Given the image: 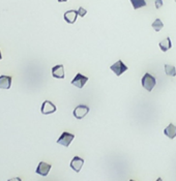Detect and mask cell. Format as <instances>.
Listing matches in <instances>:
<instances>
[{"instance_id": "1", "label": "cell", "mask_w": 176, "mask_h": 181, "mask_svg": "<svg viewBox=\"0 0 176 181\" xmlns=\"http://www.w3.org/2000/svg\"><path fill=\"white\" fill-rule=\"evenodd\" d=\"M141 83H142V86L145 88L147 91H151L153 89V87L157 84V80H155L154 77H152L150 74H145L143 76L142 80H141Z\"/></svg>"}, {"instance_id": "2", "label": "cell", "mask_w": 176, "mask_h": 181, "mask_svg": "<svg viewBox=\"0 0 176 181\" xmlns=\"http://www.w3.org/2000/svg\"><path fill=\"white\" fill-rule=\"evenodd\" d=\"M74 139H75V136L73 135V134L64 131V133H62V135L59 137V139L57 140L56 142L60 145L64 146V147H68Z\"/></svg>"}, {"instance_id": "3", "label": "cell", "mask_w": 176, "mask_h": 181, "mask_svg": "<svg viewBox=\"0 0 176 181\" xmlns=\"http://www.w3.org/2000/svg\"><path fill=\"white\" fill-rule=\"evenodd\" d=\"M57 108L53 103H51L50 101H45L42 105V108H40V112H42L44 115H49V114H52L54 112H56Z\"/></svg>"}, {"instance_id": "4", "label": "cell", "mask_w": 176, "mask_h": 181, "mask_svg": "<svg viewBox=\"0 0 176 181\" xmlns=\"http://www.w3.org/2000/svg\"><path fill=\"white\" fill-rule=\"evenodd\" d=\"M110 69L111 71H113L116 76H120V75H122L125 71H128V66H126L121 60H118L116 63L112 64V65L110 66Z\"/></svg>"}, {"instance_id": "5", "label": "cell", "mask_w": 176, "mask_h": 181, "mask_svg": "<svg viewBox=\"0 0 176 181\" xmlns=\"http://www.w3.org/2000/svg\"><path fill=\"white\" fill-rule=\"evenodd\" d=\"M88 112H89V108L87 106L80 105V106H78L76 109L74 110V116H75V118H77V119H82L87 115Z\"/></svg>"}, {"instance_id": "6", "label": "cell", "mask_w": 176, "mask_h": 181, "mask_svg": "<svg viewBox=\"0 0 176 181\" xmlns=\"http://www.w3.org/2000/svg\"><path fill=\"white\" fill-rule=\"evenodd\" d=\"M87 81H88V78L85 77V76H83V75H81L79 72V74L76 75V77L74 78V80L72 81V84H73L74 86L78 87V88H83L85 84L87 83Z\"/></svg>"}, {"instance_id": "7", "label": "cell", "mask_w": 176, "mask_h": 181, "mask_svg": "<svg viewBox=\"0 0 176 181\" xmlns=\"http://www.w3.org/2000/svg\"><path fill=\"white\" fill-rule=\"evenodd\" d=\"M50 170H51L50 163L40 162L39 163V166H37L35 172H36V174L40 175V176H47V175L49 174V172H50Z\"/></svg>"}, {"instance_id": "8", "label": "cell", "mask_w": 176, "mask_h": 181, "mask_svg": "<svg viewBox=\"0 0 176 181\" xmlns=\"http://www.w3.org/2000/svg\"><path fill=\"white\" fill-rule=\"evenodd\" d=\"M83 165H84V159L81 158L79 156H75L71 162V168L73 169L76 173H79Z\"/></svg>"}, {"instance_id": "9", "label": "cell", "mask_w": 176, "mask_h": 181, "mask_svg": "<svg viewBox=\"0 0 176 181\" xmlns=\"http://www.w3.org/2000/svg\"><path fill=\"white\" fill-rule=\"evenodd\" d=\"M78 16H79V14H78V11L71 10L65 11L64 14H63V18H64L65 22H68V24H74V23L76 22Z\"/></svg>"}, {"instance_id": "10", "label": "cell", "mask_w": 176, "mask_h": 181, "mask_svg": "<svg viewBox=\"0 0 176 181\" xmlns=\"http://www.w3.org/2000/svg\"><path fill=\"white\" fill-rule=\"evenodd\" d=\"M52 76L56 79L64 78V68H63L62 64H58V65L54 66V68H52Z\"/></svg>"}, {"instance_id": "11", "label": "cell", "mask_w": 176, "mask_h": 181, "mask_svg": "<svg viewBox=\"0 0 176 181\" xmlns=\"http://www.w3.org/2000/svg\"><path fill=\"white\" fill-rule=\"evenodd\" d=\"M10 76H0V89H10L11 86Z\"/></svg>"}, {"instance_id": "12", "label": "cell", "mask_w": 176, "mask_h": 181, "mask_svg": "<svg viewBox=\"0 0 176 181\" xmlns=\"http://www.w3.org/2000/svg\"><path fill=\"white\" fill-rule=\"evenodd\" d=\"M164 134H165L169 139H174L176 137V126L173 125L172 123L169 124L168 126L165 128V130H164Z\"/></svg>"}, {"instance_id": "13", "label": "cell", "mask_w": 176, "mask_h": 181, "mask_svg": "<svg viewBox=\"0 0 176 181\" xmlns=\"http://www.w3.org/2000/svg\"><path fill=\"white\" fill-rule=\"evenodd\" d=\"M158 46H160L161 50L163 52H167L168 50L172 48V43H171V39H170V37H167L164 40H162V42L158 43Z\"/></svg>"}, {"instance_id": "14", "label": "cell", "mask_w": 176, "mask_h": 181, "mask_svg": "<svg viewBox=\"0 0 176 181\" xmlns=\"http://www.w3.org/2000/svg\"><path fill=\"white\" fill-rule=\"evenodd\" d=\"M131 3L134 7V10H138V8L142 7V6H146V1L145 0H129Z\"/></svg>"}, {"instance_id": "15", "label": "cell", "mask_w": 176, "mask_h": 181, "mask_svg": "<svg viewBox=\"0 0 176 181\" xmlns=\"http://www.w3.org/2000/svg\"><path fill=\"white\" fill-rule=\"evenodd\" d=\"M165 72L167 75L170 76V77H174V76H176V68L173 65H170V64H165Z\"/></svg>"}, {"instance_id": "16", "label": "cell", "mask_w": 176, "mask_h": 181, "mask_svg": "<svg viewBox=\"0 0 176 181\" xmlns=\"http://www.w3.org/2000/svg\"><path fill=\"white\" fill-rule=\"evenodd\" d=\"M151 26H152V28H153L155 31H158V32L162 28L164 27V24H163V22H162L160 19H157L153 23H152V25H151Z\"/></svg>"}, {"instance_id": "17", "label": "cell", "mask_w": 176, "mask_h": 181, "mask_svg": "<svg viewBox=\"0 0 176 181\" xmlns=\"http://www.w3.org/2000/svg\"><path fill=\"white\" fill-rule=\"evenodd\" d=\"M77 11H78V14H79L80 17H84L85 14H87V10H86L84 7H79V10H78Z\"/></svg>"}, {"instance_id": "18", "label": "cell", "mask_w": 176, "mask_h": 181, "mask_svg": "<svg viewBox=\"0 0 176 181\" xmlns=\"http://www.w3.org/2000/svg\"><path fill=\"white\" fill-rule=\"evenodd\" d=\"M163 6V0H155V8H161Z\"/></svg>"}, {"instance_id": "19", "label": "cell", "mask_w": 176, "mask_h": 181, "mask_svg": "<svg viewBox=\"0 0 176 181\" xmlns=\"http://www.w3.org/2000/svg\"><path fill=\"white\" fill-rule=\"evenodd\" d=\"M68 0H58V2H66Z\"/></svg>"}, {"instance_id": "20", "label": "cell", "mask_w": 176, "mask_h": 181, "mask_svg": "<svg viewBox=\"0 0 176 181\" xmlns=\"http://www.w3.org/2000/svg\"><path fill=\"white\" fill-rule=\"evenodd\" d=\"M2 59V56H1V52H0V60Z\"/></svg>"}, {"instance_id": "21", "label": "cell", "mask_w": 176, "mask_h": 181, "mask_svg": "<svg viewBox=\"0 0 176 181\" xmlns=\"http://www.w3.org/2000/svg\"><path fill=\"white\" fill-rule=\"evenodd\" d=\"M174 1H175V2H176V0H174Z\"/></svg>"}]
</instances>
